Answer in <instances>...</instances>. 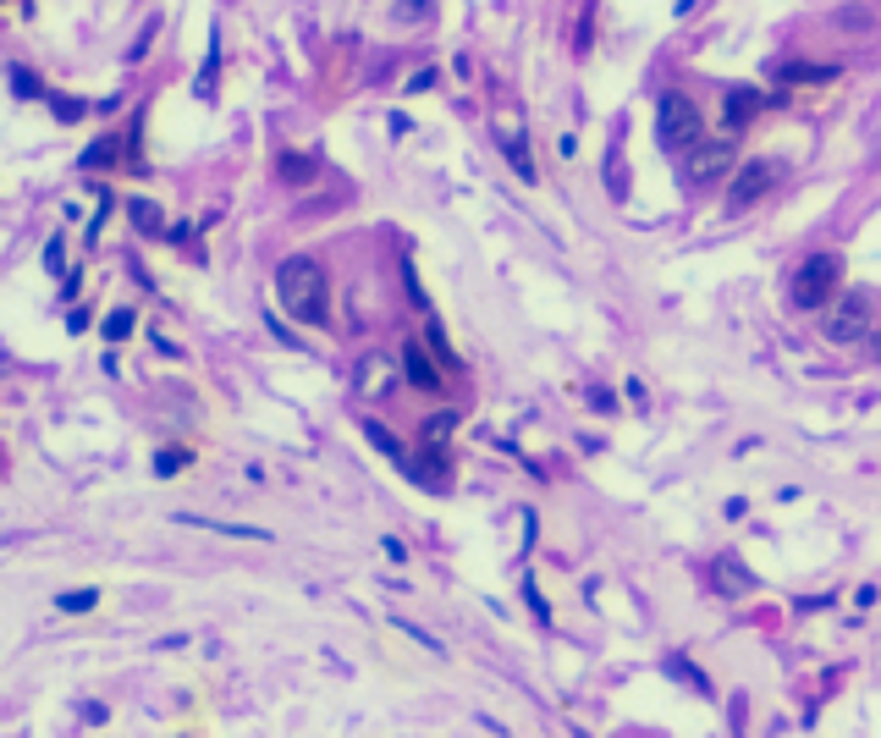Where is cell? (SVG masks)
<instances>
[{
    "label": "cell",
    "instance_id": "d6986e66",
    "mask_svg": "<svg viewBox=\"0 0 881 738\" xmlns=\"http://www.w3.org/2000/svg\"><path fill=\"white\" fill-rule=\"evenodd\" d=\"M716 579L727 584L722 595H749V590H755V579H749V573H744V568L733 562V557H722V562H716Z\"/></svg>",
    "mask_w": 881,
    "mask_h": 738
},
{
    "label": "cell",
    "instance_id": "6da1fadb",
    "mask_svg": "<svg viewBox=\"0 0 881 738\" xmlns=\"http://www.w3.org/2000/svg\"><path fill=\"white\" fill-rule=\"evenodd\" d=\"M276 298L287 303V314H292L298 325H325V320H331L325 270H320L314 259H303V254L281 259V270H276Z\"/></svg>",
    "mask_w": 881,
    "mask_h": 738
},
{
    "label": "cell",
    "instance_id": "2e32d148",
    "mask_svg": "<svg viewBox=\"0 0 881 738\" xmlns=\"http://www.w3.org/2000/svg\"><path fill=\"white\" fill-rule=\"evenodd\" d=\"M215 72H221V34H210V56H204L199 83H193V94H199V100H210V94H215Z\"/></svg>",
    "mask_w": 881,
    "mask_h": 738
},
{
    "label": "cell",
    "instance_id": "d4e9b609",
    "mask_svg": "<svg viewBox=\"0 0 881 738\" xmlns=\"http://www.w3.org/2000/svg\"><path fill=\"white\" fill-rule=\"evenodd\" d=\"M45 100H51L56 122H67V127H73V122H83V100H67V94H45Z\"/></svg>",
    "mask_w": 881,
    "mask_h": 738
},
{
    "label": "cell",
    "instance_id": "5bb4252c",
    "mask_svg": "<svg viewBox=\"0 0 881 738\" xmlns=\"http://www.w3.org/2000/svg\"><path fill=\"white\" fill-rule=\"evenodd\" d=\"M837 72H843V67H799V62H782V67H777L782 83H832Z\"/></svg>",
    "mask_w": 881,
    "mask_h": 738
},
{
    "label": "cell",
    "instance_id": "9c48e42d",
    "mask_svg": "<svg viewBox=\"0 0 881 738\" xmlns=\"http://www.w3.org/2000/svg\"><path fill=\"white\" fill-rule=\"evenodd\" d=\"M177 524L210 529V535H232V540H270V529H259V524H226V518H199V513H177Z\"/></svg>",
    "mask_w": 881,
    "mask_h": 738
},
{
    "label": "cell",
    "instance_id": "4316f807",
    "mask_svg": "<svg viewBox=\"0 0 881 738\" xmlns=\"http://www.w3.org/2000/svg\"><path fill=\"white\" fill-rule=\"evenodd\" d=\"M155 34H160V23H155V18H149V29H144V34H138V45H133V51H127V62H144V56H149V45H155Z\"/></svg>",
    "mask_w": 881,
    "mask_h": 738
},
{
    "label": "cell",
    "instance_id": "603a6c76",
    "mask_svg": "<svg viewBox=\"0 0 881 738\" xmlns=\"http://www.w3.org/2000/svg\"><path fill=\"white\" fill-rule=\"evenodd\" d=\"M94 601H100V590H62V595H56V612L78 617V612H94Z\"/></svg>",
    "mask_w": 881,
    "mask_h": 738
},
{
    "label": "cell",
    "instance_id": "e0dca14e",
    "mask_svg": "<svg viewBox=\"0 0 881 738\" xmlns=\"http://www.w3.org/2000/svg\"><path fill=\"white\" fill-rule=\"evenodd\" d=\"M386 381H391V364H386V358H364V364H358V392H386Z\"/></svg>",
    "mask_w": 881,
    "mask_h": 738
},
{
    "label": "cell",
    "instance_id": "ba28073f",
    "mask_svg": "<svg viewBox=\"0 0 881 738\" xmlns=\"http://www.w3.org/2000/svg\"><path fill=\"white\" fill-rule=\"evenodd\" d=\"M402 376L419 392H440V358H430L419 342H402Z\"/></svg>",
    "mask_w": 881,
    "mask_h": 738
},
{
    "label": "cell",
    "instance_id": "cb8c5ba5",
    "mask_svg": "<svg viewBox=\"0 0 881 738\" xmlns=\"http://www.w3.org/2000/svg\"><path fill=\"white\" fill-rule=\"evenodd\" d=\"M12 94H18V100H34V94H45V83H40L29 67H12Z\"/></svg>",
    "mask_w": 881,
    "mask_h": 738
},
{
    "label": "cell",
    "instance_id": "1f68e13d",
    "mask_svg": "<svg viewBox=\"0 0 881 738\" xmlns=\"http://www.w3.org/2000/svg\"><path fill=\"white\" fill-rule=\"evenodd\" d=\"M0 7H7V0H0Z\"/></svg>",
    "mask_w": 881,
    "mask_h": 738
},
{
    "label": "cell",
    "instance_id": "4fadbf2b",
    "mask_svg": "<svg viewBox=\"0 0 881 738\" xmlns=\"http://www.w3.org/2000/svg\"><path fill=\"white\" fill-rule=\"evenodd\" d=\"M502 155H508V166H513L524 182H535V166H529V149H524V133H518V127L502 133Z\"/></svg>",
    "mask_w": 881,
    "mask_h": 738
},
{
    "label": "cell",
    "instance_id": "52a82bcc",
    "mask_svg": "<svg viewBox=\"0 0 881 738\" xmlns=\"http://www.w3.org/2000/svg\"><path fill=\"white\" fill-rule=\"evenodd\" d=\"M777 182H782V166H777V160H749V166L733 177V193H727V199H733V210H749V204H755L760 193H771Z\"/></svg>",
    "mask_w": 881,
    "mask_h": 738
},
{
    "label": "cell",
    "instance_id": "f546056e",
    "mask_svg": "<svg viewBox=\"0 0 881 738\" xmlns=\"http://www.w3.org/2000/svg\"><path fill=\"white\" fill-rule=\"evenodd\" d=\"M83 722H89V727H105V705H83Z\"/></svg>",
    "mask_w": 881,
    "mask_h": 738
},
{
    "label": "cell",
    "instance_id": "8992f818",
    "mask_svg": "<svg viewBox=\"0 0 881 738\" xmlns=\"http://www.w3.org/2000/svg\"><path fill=\"white\" fill-rule=\"evenodd\" d=\"M397 474H408V480H413V485H424V491H447V485H453L447 447H440V441H424V452H419V458H402V463H397Z\"/></svg>",
    "mask_w": 881,
    "mask_h": 738
},
{
    "label": "cell",
    "instance_id": "484cf974",
    "mask_svg": "<svg viewBox=\"0 0 881 738\" xmlns=\"http://www.w3.org/2000/svg\"><path fill=\"white\" fill-rule=\"evenodd\" d=\"M458 431V414H435L430 425H424V441H447Z\"/></svg>",
    "mask_w": 881,
    "mask_h": 738
},
{
    "label": "cell",
    "instance_id": "8fae6325",
    "mask_svg": "<svg viewBox=\"0 0 881 738\" xmlns=\"http://www.w3.org/2000/svg\"><path fill=\"white\" fill-rule=\"evenodd\" d=\"M122 160V144L116 138H94L83 155H78V171H105V166H116Z\"/></svg>",
    "mask_w": 881,
    "mask_h": 738
},
{
    "label": "cell",
    "instance_id": "277c9868",
    "mask_svg": "<svg viewBox=\"0 0 881 738\" xmlns=\"http://www.w3.org/2000/svg\"><path fill=\"white\" fill-rule=\"evenodd\" d=\"M678 166H683V182H716L722 171H733V144L727 138H700L689 155H678Z\"/></svg>",
    "mask_w": 881,
    "mask_h": 738
},
{
    "label": "cell",
    "instance_id": "5b68a950",
    "mask_svg": "<svg viewBox=\"0 0 881 738\" xmlns=\"http://www.w3.org/2000/svg\"><path fill=\"white\" fill-rule=\"evenodd\" d=\"M870 336V292H848L826 314V342H865Z\"/></svg>",
    "mask_w": 881,
    "mask_h": 738
},
{
    "label": "cell",
    "instance_id": "7402d4cb",
    "mask_svg": "<svg viewBox=\"0 0 881 738\" xmlns=\"http://www.w3.org/2000/svg\"><path fill=\"white\" fill-rule=\"evenodd\" d=\"M133 325H138V314H133V309H111L100 331H105V342H127V336H133Z\"/></svg>",
    "mask_w": 881,
    "mask_h": 738
},
{
    "label": "cell",
    "instance_id": "7c38bea8",
    "mask_svg": "<svg viewBox=\"0 0 881 738\" xmlns=\"http://www.w3.org/2000/svg\"><path fill=\"white\" fill-rule=\"evenodd\" d=\"M364 441H369L380 458H391V463H402V458H408V447H402V441H397V436H391L380 420H364Z\"/></svg>",
    "mask_w": 881,
    "mask_h": 738
},
{
    "label": "cell",
    "instance_id": "ffe728a7",
    "mask_svg": "<svg viewBox=\"0 0 881 738\" xmlns=\"http://www.w3.org/2000/svg\"><path fill=\"white\" fill-rule=\"evenodd\" d=\"M188 463H193V452H188V447H160V452H155V474H160V480L182 474Z\"/></svg>",
    "mask_w": 881,
    "mask_h": 738
},
{
    "label": "cell",
    "instance_id": "44dd1931",
    "mask_svg": "<svg viewBox=\"0 0 881 738\" xmlns=\"http://www.w3.org/2000/svg\"><path fill=\"white\" fill-rule=\"evenodd\" d=\"M424 342H430V353L440 358V369H458V353H453V342H447V331H440L435 320L424 325Z\"/></svg>",
    "mask_w": 881,
    "mask_h": 738
},
{
    "label": "cell",
    "instance_id": "83f0119b",
    "mask_svg": "<svg viewBox=\"0 0 881 738\" xmlns=\"http://www.w3.org/2000/svg\"><path fill=\"white\" fill-rule=\"evenodd\" d=\"M45 265H51V270H67V248H62V237H51V243H45Z\"/></svg>",
    "mask_w": 881,
    "mask_h": 738
},
{
    "label": "cell",
    "instance_id": "4dcf8cb0",
    "mask_svg": "<svg viewBox=\"0 0 881 738\" xmlns=\"http://www.w3.org/2000/svg\"><path fill=\"white\" fill-rule=\"evenodd\" d=\"M430 12V0H402V18H424Z\"/></svg>",
    "mask_w": 881,
    "mask_h": 738
},
{
    "label": "cell",
    "instance_id": "9a60e30c",
    "mask_svg": "<svg viewBox=\"0 0 881 738\" xmlns=\"http://www.w3.org/2000/svg\"><path fill=\"white\" fill-rule=\"evenodd\" d=\"M133 226H138L144 237H166V215H160V204H155V199H133Z\"/></svg>",
    "mask_w": 881,
    "mask_h": 738
},
{
    "label": "cell",
    "instance_id": "3957f363",
    "mask_svg": "<svg viewBox=\"0 0 881 738\" xmlns=\"http://www.w3.org/2000/svg\"><path fill=\"white\" fill-rule=\"evenodd\" d=\"M837 281H843V259H837V254H810V259L793 270L788 298H793L799 309H821V303L837 292Z\"/></svg>",
    "mask_w": 881,
    "mask_h": 738
},
{
    "label": "cell",
    "instance_id": "7a4b0ae2",
    "mask_svg": "<svg viewBox=\"0 0 881 738\" xmlns=\"http://www.w3.org/2000/svg\"><path fill=\"white\" fill-rule=\"evenodd\" d=\"M656 138H661L667 155H689L705 138V122H700L689 94H661V105H656Z\"/></svg>",
    "mask_w": 881,
    "mask_h": 738
},
{
    "label": "cell",
    "instance_id": "30bf717a",
    "mask_svg": "<svg viewBox=\"0 0 881 738\" xmlns=\"http://www.w3.org/2000/svg\"><path fill=\"white\" fill-rule=\"evenodd\" d=\"M760 105H771L760 89H727V111H722V116H727V133H738V127H744V122H749Z\"/></svg>",
    "mask_w": 881,
    "mask_h": 738
},
{
    "label": "cell",
    "instance_id": "f1b7e54d",
    "mask_svg": "<svg viewBox=\"0 0 881 738\" xmlns=\"http://www.w3.org/2000/svg\"><path fill=\"white\" fill-rule=\"evenodd\" d=\"M380 546H386V557H391V562H402V557H408V546H402V540H397V535H386V540H380Z\"/></svg>",
    "mask_w": 881,
    "mask_h": 738
},
{
    "label": "cell",
    "instance_id": "ac0fdd59",
    "mask_svg": "<svg viewBox=\"0 0 881 738\" xmlns=\"http://www.w3.org/2000/svg\"><path fill=\"white\" fill-rule=\"evenodd\" d=\"M276 171H281V182H292V188H298V182H309V177L320 171V160H314V155H281V166H276Z\"/></svg>",
    "mask_w": 881,
    "mask_h": 738
}]
</instances>
